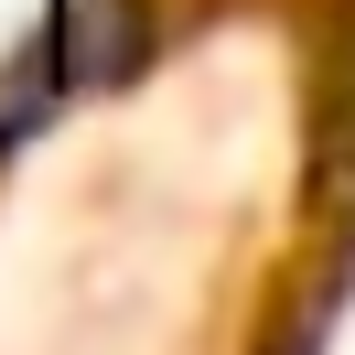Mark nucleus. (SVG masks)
Returning a JSON list of instances; mask_svg holds the SVG:
<instances>
[{
    "instance_id": "obj_1",
    "label": "nucleus",
    "mask_w": 355,
    "mask_h": 355,
    "mask_svg": "<svg viewBox=\"0 0 355 355\" xmlns=\"http://www.w3.org/2000/svg\"><path fill=\"white\" fill-rule=\"evenodd\" d=\"M151 22H140V0H65L54 33L22 54V65H0V140H22L33 119H54L76 87H108V76L140 65Z\"/></svg>"
}]
</instances>
